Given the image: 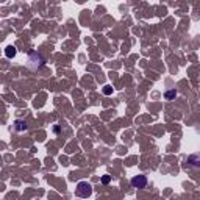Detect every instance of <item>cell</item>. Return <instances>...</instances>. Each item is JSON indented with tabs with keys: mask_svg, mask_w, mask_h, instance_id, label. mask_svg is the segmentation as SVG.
I'll return each mask as SVG.
<instances>
[{
	"mask_svg": "<svg viewBox=\"0 0 200 200\" xmlns=\"http://www.w3.org/2000/svg\"><path fill=\"white\" fill-rule=\"evenodd\" d=\"M172 95H175V92H167V94H166V97H167V98H170Z\"/></svg>",
	"mask_w": 200,
	"mask_h": 200,
	"instance_id": "6",
	"label": "cell"
},
{
	"mask_svg": "<svg viewBox=\"0 0 200 200\" xmlns=\"http://www.w3.org/2000/svg\"><path fill=\"white\" fill-rule=\"evenodd\" d=\"M16 55V49L14 47H6V56L8 58H13Z\"/></svg>",
	"mask_w": 200,
	"mask_h": 200,
	"instance_id": "3",
	"label": "cell"
},
{
	"mask_svg": "<svg viewBox=\"0 0 200 200\" xmlns=\"http://www.w3.org/2000/svg\"><path fill=\"white\" fill-rule=\"evenodd\" d=\"M110 180H111V177H110V175H105V177L102 178V183H105V185H106V183H110Z\"/></svg>",
	"mask_w": 200,
	"mask_h": 200,
	"instance_id": "4",
	"label": "cell"
},
{
	"mask_svg": "<svg viewBox=\"0 0 200 200\" xmlns=\"http://www.w3.org/2000/svg\"><path fill=\"white\" fill-rule=\"evenodd\" d=\"M105 94H111V88H110V86H106V89H105Z\"/></svg>",
	"mask_w": 200,
	"mask_h": 200,
	"instance_id": "5",
	"label": "cell"
},
{
	"mask_svg": "<svg viewBox=\"0 0 200 200\" xmlns=\"http://www.w3.org/2000/svg\"><path fill=\"white\" fill-rule=\"evenodd\" d=\"M145 185H147V178H145V175H136V177L131 178V186L136 188V189L145 188Z\"/></svg>",
	"mask_w": 200,
	"mask_h": 200,
	"instance_id": "2",
	"label": "cell"
},
{
	"mask_svg": "<svg viewBox=\"0 0 200 200\" xmlns=\"http://www.w3.org/2000/svg\"><path fill=\"white\" fill-rule=\"evenodd\" d=\"M91 194H92V188H91L89 183H86V181H80V183L77 185V195L78 197H89Z\"/></svg>",
	"mask_w": 200,
	"mask_h": 200,
	"instance_id": "1",
	"label": "cell"
}]
</instances>
